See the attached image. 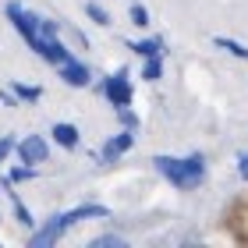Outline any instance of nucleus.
I'll return each instance as SVG.
<instances>
[{
	"label": "nucleus",
	"mask_w": 248,
	"mask_h": 248,
	"mask_svg": "<svg viewBox=\"0 0 248 248\" xmlns=\"http://www.w3.org/2000/svg\"><path fill=\"white\" fill-rule=\"evenodd\" d=\"M107 217H110V209L103 206V202H82V206H75V209L53 213L43 227H32L29 248H53L67 231L75 227V223H82V220H107Z\"/></svg>",
	"instance_id": "nucleus-1"
},
{
	"label": "nucleus",
	"mask_w": 248,
	"mask_h": 248,
	"mask_svg": "<svg viewBox=\"0 0 248 248\" xmlns=\"http://www.w3.org/2000/svg\"><path fill=\"white\" fill-rule=\"evenodd\" d=\"M99 93H103V99L110 107H131V99H135V89H131V75L124 71V67H117L114 75H107L103 78V85H99Z\"/></svg>",
	"instance_id": "nucleus-2"
},
{
	"label": "nucleus",
	"mask_w": 248,
	"mask_h": 248,
	"mask_svg": "<svg viewBox=\"0 0 248 248\" xmlns=\"http://www.w3.org/2000/svg\"><path fill=\"white\" fill-rule=\"evenodd\" d=\"M4 15H7L11 25H15L18 36L32 46V43H36V36H39V15H36V11H29L25 4H18V0H7Z\"/></svg>",
	"instance_id": "nucleus-3"
},
{
	"label": "nucleus",
	"mask_w": 248,
	"mask_h": 248,
	"mask_svg": "<svg viewBox=\"0 0 248 248\" xmlns=\"http://www.w3.org/2000/svg\"><path fill=\"white\" fill-rule=\"evenodd\" d=\"M15 153H18V163H29V167H39L50 160V142L43 135H25V139L15 142Z\"/></svg>",
	"instance_id": "nucleus-4"
},
{
	"label": "nucleus",
	"mask_w": 248,
	"mask_h": 248,
	"mask_svg": "<svg viewBox=\"0 0 248 248\" xmlns=\"http://www.w3.org/2000/svg\"><path fill=\"white\" fill-rule=\"evenodd\" d=\"M153 167H156V174H160L163 181H170L174 188L188 191V174H185V160H181V156L160 153V156H153Z\"/></svg>",
	"instance_id": "nucleus-5"
},
{
	"label": "nucleus",
	"mask_w": 248,
	"mask_h": 248,
	"mask_svg": "<svg viewBox=\"0 0 248 248\" xmlns=\"http://www.w3.org/2000/svg\"><path fill=\"white\" fill-rule=\"evenodd\" d=\"M131 145H135V131H131V128H121L117 135H110V139L99 145L96 160H99V163H117L124 153H131Z\"/></svg>",
	"instance_id": "nucleus-6"
},
{
	"label": "nucleus",
	"mask_w": 248,
	"mask_h": 248,
	"mask_svg": "<svg viewBox=\"0 0 248 248\" xmlns=\"http://www.w3.org/2000/svg\"><path fill=\"white\" fill-rule=\"evenodd\" d=\"M32 50H36V53H39V57L46 61V64H53V67H57V64H64L67 57H75V53H71V50H67L64 43H61V36H39L36 43H32Z\"/></svg>",
	"instance_id": "nucleus-7"
},
{
	"label": "nucleus",
	"mask_w": 248,
	"mask_h": 248,
	"mask_svg": "<svg viewBox=\"0 0 248 248\" xmlns=\"http://www.w3.org/2000/svg\"><path fill=\"white\" fill-rule=\"evenodd\" d=\"M57 71H61V82H64V85H71V89H85V85H93V71H89V64L75 61V57H67L64 64H57Z\"/></svg>",
	"instance_id": "nucleus-8"
},
{
	"label": "nucleus",
	"mask_w": 248,
	"mask_h": 248,
	"mask_svg": "<svg viewBox=\"0 0 248 248\" xmlns=\"http://www.w3.org/2000/svg\"><path fill=\"white\" fill-rule=\"evenodd\" d=\"M50 139L61 145V149H78L82 145V131L75 128V124H67V121H57L50 128Z\"/></svg>",
	"instance_id": "nucleus-9"
},
{
	"label": "nucleus",
	"mask_w": 248,
	"mask_h": 248,
	"mask_svg": "<svg viewBox=\"0 0 248 248\" xmlns=\"http://www.w3.org/2000/svg\"><path fill=\"white\" fill-rule=\"evenodd\" d=\"M181 160H185L188 191H191V188H199L202 181H206V156H202V153H188V156H181Z\"/></svg>",
	"instance_id": "nucleus-10"
},
{
	"label": "nucleus",
	"mask_w": 248,
	"mask_h": 248,
	"mask_svg": "<svg viewBox=\"0 0 248 248\" xmlns=\"http://www.w3.org/2000/svg\"><path fill=\"white\" fill-rule=\"evenodd\" d=\"M0 188H4V195H7V202H11V213H15V220L21 223V227H29V231H32V227H36V217H32L29 206L18 199V191H11V185H0Z\"/></svg>",
	"instance_id": "nucleus-11"
},
{
	"label": "nucleus",
	"mask_w": 248,
	"mask_h": 248,
	"mask_svg": "<svg viewBox=\"0 0 248 248\" xmlns=\"http://www.w3.org/2000/svg\"><path fill=\"white\" fill-rule=\"evenodd\" d=\"M131 53H139V57H156V53H163V39L160 36H149V39H135L128 43Z\"/></svg>",
	"instance_id": "nucleus-12"
},
{
	"label": "nucleus",
	"mask_w": 248,
	"mask_h": 248,
	"mask_svg": "<svg viewBox=\"0 0 248 248\" xmlns=\"http://www.w3.org/2000/svg\"><path fill=\"white\" fill-rule=\"evenodd\" d=\"M213 46L227 50L231 57H238V61H248V43H238V39H231V36H213Z\"/></svg>",
	"instance_id": "nucleus-13"
},
{
	"label": "nucleus",
	"mask_w": 248,
	"mask_h": 248,
	"mask_svg": "<svg viewBox=\"0 0 248 248\" xmlns=\"http://www.w3.org/2000/svg\"><path fill=\"white\" fill-rule=\"evenodd\" d=\"M142 78H145V82H160V78H163V53L142 57Z\"/></svg>",
	"instance_id": "nucleus-14"
},
{
	"label": "nucleus",
	"mask_w": 248,
	"mask_h": 248,
	"mask_svg": "<svg viewBox=\"0 0 248 248\" xmlns=\"http://www.w3.org/2000/svg\"><path fill=\"white\" fill-rule=\"evenodd\" d=\"M11 93L18 96V103H39V99H43V89L39 85H25V82H15Z\"/></svg>",
	"instance_id": "nucleus-15"
},
{
	"label": "nucleus",
	"mask_w": 248,
	"mask_h": 248,
	"mask_svg": "<svg viewBox=\"0 0 248 248\" xmlns=\"http://www.w3.org/2000/svg\"><path fill=\"white\" fill-rule=\"evenodd\" d=\"M32 177H36V167L21 163V167H11V170H7L4 185H21V181H32Z\"/></svg>",
	"instance_id": "nucleus-16"
},
{
	"label": "nucleus",
	"mask_w": 248,
	"mask_h": 248,
	"mask_svg": "<svg viewBox=\"0 0 248 248\" xmlns=\"http://www.w3.org/2000/svg\"><path fill=\"white\" fill-rule=\"evenodd\" d=\"M85 15H89V21H93V25H110V11L107 7H99L96 4V0H89V4H85Z\"/></svg>",
	"instance_id": "nucleus-17"
},
{
	"label": "nucleus",
	"mask_w": 248,
	"mask_h": 248,
	"mask_svg": "<svg viewBox=\"0 0 248 248\" xmlns=\"http://www.w3.org/2000/svg\"><path fill=\"white\" fill-rule=\"evenodd\" d=\"M128 18H131L135 29H149V7H145V4H131L128 7Z\"/></svg>",
	"instance_id": "nucleus-18"
},
{
	"label": "nucleus",
	"mask_w": 248,
	"mask_h": 248,
	"mask_svg": "<svg viewBox=\"0 0 248 248\" xmlns=\"http://www.w3.org/2000/svg\"><path fill=\"white\" fill-rule=\"evenodd\" d=\"M121 245H124L121 234H99V238L89 241V248H121Z\"/></svg>",
	"instance_id": "nucleus-19"
},
{
	"label": "nucleus",
	"mask_w": 248,
	"mask_h": 248,
	"mask_svg": "<svg viewBox=\"0 0 248 248\" xmlns=\"http://www.w3.org/2000/svg\"><path fill=\"white\" fill-rule=\"evenodd\" d=\"M117 121H121V128H131V131H139V114H135L131 107H117Z\"/></svg>",
	"instance_id": "nucleus-20"
},
{
	"label": "nucleus",
	"mask_w": 248,
	"mask_h": 248,
	"mask_svg": "<svg viewBox=\"0 0 248 248\" xmlns=\"http://www.w3.org/2000/svg\"><path fill=\"white\" fill-rule=\"evenodd\" d=\"M15 135H4V139H0V167H4L7 160H11V156H15Z\"/></svg>",
	"instance_id": "nucleus-21"
},
{
	"label": "nucleus",
	"mask_w": 248,
	"mask_h": 248,
	"mask_svg": "<svg viewBox=\"0 0 248 248\" xmlns=\"http://www.w3.org/2000/svg\"><path fill=\"white\" fill-rule=\"evenodd\" d=\"M238 174L248 181V149H241V153H238Z\"/></svg>",
	"instance_id": "nucleus-22"
},
{
	"label": "nucleus",
	"mask_w": 248,
	"mask_h": 248,
	"mask_svg": "<svg viewBox=\"0 0 248 248\" xmlns=\"http://www.w3.org/2000/svg\"><path fill=\"white\" fill-rule=\"evenodd\" d=\"M0 220H4V188H0Z\"/></svg>",
	"instance_id": "nucleus-23"
}]
</instances>
